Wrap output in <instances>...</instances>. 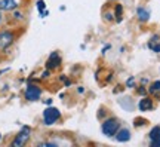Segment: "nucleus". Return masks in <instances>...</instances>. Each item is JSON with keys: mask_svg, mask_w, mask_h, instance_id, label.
Here are the masks:
<instances>
[{"mask_svg": "<svg viewBox=\"0 0 160 147\" xmlns=\"http://www.w3.org/2000/svg\"><path fill=\"white\" fill-rule=\"evenodd\" d=\"M17 30L2 29L0 30V52H8L17 42Z\"/></svg>", "mask_w": 160, "mask_h": 147, "instance_id": "1", "label": "nucleus"}, {"mask_svg": "<svg viewBox=\"0 0 160 147\" xmlns=\"http://www.w3.org/2000/svg\"><path fill=\"white\" fill-rule=\"evenodd\" d=\"M120 126H122V122L116 116H108V118H105L101 122V132H102V135L113 138Z\"/></svg>", "mask_w": 160, "mask_h": 147, "instance_id": "2", "label": "nucleus"}, {"mask_svg": "<svg viewBox=\"0 0 160 147\" xmlns=\"http://www.w3.org/2000/svg\"><path fill=\"white\" fill-rule=\"evenodd\" d=\"M42 119H43V125L52 126V125H57L58 122L62 119V114L59 112V108L53 107V106H48V107L43 110Z\"/></svg>", "mask_w": 160, "mask_h": 147, "instance_id": "3", "label": "nucleus"}, {"mask_svg": "<svg viewBox=\"0 0 160 147\" xmlns=\"http://www.w3.org/2000/svg\"><path fill=\"white\" fill-rule=\"evenodd\" d=\"M30 137H31V128L25 125L19 129L17 135L13 137V140L11 141V147H24L30 141Z\"/></svg>", "mask_w": 160, "mask_h": 147, "instance_id": "4", "label": "nucleus"}, {"mask_svg": "<svg viewBox=\"0 0 160 147\" xmlns=\"http://www.w3.org/2000/svg\"><path fill=\"white\" fill-rule=\"evenodd\" d=\"M42 88L39 85H33V83H30L27 85L25 91H24V97H25V100L27 101H39L40 97H42Z\"/></svg>", "mask_w": 160, "mask_h": 147, "instance_id": "5", "label": "nucleus"}, {"mask_svg": "<svg viewBox=\"0 0 160 147\" xmlns=\"http://www.w3.org/2000/svg\"><path fill=\"white\" fill-rule=\"evenodd\" d=\"M61 64H62L61 55L58 52H52L49 58H48V61H46V68L48 70H57V68L61 67Z\"/></svg>", "mask_w": 160, "mask_h": 147, "instance_id": "6", "label": "nucleus"}, {"mask_svg": "<svg viewBox=\"0 0 160 147\" xmlns=\"http://www.w3.org/2000/svg\"><path fill=\"white\" fill-rule=\"evenodd\" d=\"M150 146L151 147H160V125L153 126L148 132Z\"/></svg>", "mask_w": 160, "mask_h": 147, "instance_id": "7", "label": "nucleus"}, {"mask_svg": "<svg viewBox=\"0 0 160 147\" xmlns=\"http://www.w3.org/2000/svg\"><path fill=\"white\" fill-rule=\"evenodd\" d=\"M9 13H11V15H9V21H11L12 24H15V25H19L21 23L25 21V13H24V11L19 9V8L11 11Z\"/></svg>", "mask_w": 160, "mask_h": 147, "instance_id": "8", "label": "nucleus"}, {"mask_svg": "<svg viewBox=\"0 0 160 147\" xmlns=\"http://www.w3.org/2000/svg\"><path fill=\"white\" fill-rule=\"evenodd\" d=\"M114 138H116V141H119V143H128L132 138L131 129H129V128H125V126H120L119 131L116 132Z\"/></svg>", "mask_w": 160, "mask_h": 147, "instance_id": "9", "label": "nucleus"}, {"mask_svg": "<svg viewBox=\"0 0 160 147\" xmlns=\"http://www.w3.org/2000/svg\"><path fill=\"white\" fill-rule=\"evenodd\" d=\"M21 6V0H0V11L11 12Z\"/></svg>", "mask_w": 160, "mask_h": 147, "instance_id": "10", "label": "nucleus"}, {"mask_svg": "<svg viewBox=\"0 0 160 147\" xmlns=\"http://www.w3.org/2000/svg\"><path fill=\"white\" fill-rule=\"evenodd\" d=\"M138 108H139V112H150V110L154 108V102H153V100H151L150 97L144 95L142 98L138 101Z\"/></svg>", "mask_w": 160, "mask_h": 147, "instance_id": "11", "label": "nucleus"}, {"mask_svg": "<svg viewBox=\"0 0 160 147\" xmlns=\"http://www.w3.org/2000/svg\"><path fill=\"white\" fill-rule=\"evenodd\" d=\"M151 17V13L147 8H144V6H138L137 8V18L138 21H141V23H147Z\"/></svg>", "mask_w": 160, "mask_h": 147, "instance_id": "12", "label": "nucleus"}, {"mask_svg": "<svg viewBox=\"0 0 160 147\" xmlns=\"http://www.w3.org/2000/svg\"><path fill=\"white\" fill-rule=\"evenodd\" d=\"M101 15H102V19L105 21V23H108V24L116 23V19H114V12H113V9H110V8H108V3L104 6L102 12H101Z\"/></svg>", "mask_w": 160, "mask_h": 147, "instance_id": "13", "label": "nucleus"}, {"mask_svg": "<svg viewBox=\"0 0 160 147\" xmlns=\"http://www.w3.org/2000/svg\"><path fill=\"white\" fill-rule=\"evenodd\" d=\"M113 12H114V19L116 23H122L123 19V5L122 3H114V8H113Z\"/></svg>", "mask_w": 160, "mask_h": 147, "instance_id": "14", "label": "nucleus"}, {"mask_svg": "<svg viewBox=\"0 0 160 147\" xmlns=\"http://www.w3.org/2000/svg\"><path fill=\"white\" fill-rule=\"evenodd\" d=\"M159 37H160V36H153V37L148 40V48L151 49V51L157 52V54L160 52V42H159Z\"/></svg>", "mask_w": 160, "mask_h": 147, "instance_id": "15", "label": "nucleus"}, {"mask_svg": "<svg viewBox=\"0 0 160 147\" xmlns=\"http://www.w3.org/2000/svg\"><path fill=\"white\" fill-rule=\"evenodd\" d=\"M148 94H159L160 92V80H154L151 85L148 86Z\"/></svg>", "mask_w": 160, "mask_h": 147, "instance_id": "16", "label": "nucleus"}, {"mask_svg": "<svg viewBox=\"0 0 160 147\" xmlns=\"http://www.w3.org/2000/svg\"><path fill=\"white\" fill-rule=\"evenodd\" d=\"M37 9H39V13L42 15V17H46V15H48L45 0H39V2H37Z\"/></svg>", "mask_w": 160, "mask_h": 147, "instance_id": "17", "label": "nucleus"}, {"mask_svg": "<svg viewBox=\"0 0 160 147\" xmlns=\"http://www.w3.org/2000/svg\"><path fill=\"white\" fill-rule=\"evenodd\" d=\"M147 123V120H145V119H141V118H137L135 119V120H133V125H135V126H144V125Z\"/></svg>", "mask_w": 160, "mask_h": 147, "instance_id": "18", "label": "nucleus"}, {"mask_svg": "<svg viewBox=\"0 0 160 147\" xmlns=\"http://www.w3.org/2000/svg\"><path fill=\"white\" fill-rule=\"evenodd\" d=\"M137 92L139 94V95H145L148 91L145 89V86H138V88H137Z\"/></svg>", "mask_w": 160, "mask_h": 147, "instance_id": "19", "label": "nucleus"}, {"mask_svg": "<svg viewBox=\"0 0 160 147\" xmlns=\"http://www.w3.org/2000/svg\"><path fill=\"white\" fill-rule=\"evenodd\" d=\"M133 83H135V79H133V77H129V79H128V82H126V86H128V88H132V86H133Z\"/></svg>", "mask_w": 160, "mask_h": 147, "instance_id": "20", "label": "nucleus"}, {"mask_svg": "<svg viewBox=\"0 0 160 147\" xmlns=\"http://www.w3.org/2000/svg\"><path fill=\"white\" fill-rule=\"evenodd\" d=\"M37 146H51V147H55L57 146V144H55V143H39V144H37Z\"/></svg>", "mask_w": 160, "mask_h": 147, "instance_id": "21", "label": "nucleus"}, {"mask_svg": "<svg viewBox=\"0 0 160 147\" xmlns=\"http://www.w3.org/2000/svg\"><path fill=\"white\" fill-rule=\"evenodd\" d=\"M3 11H0V27H2V24H3Z\"/></svg>", "mask_w": 160, "mask_h": 147, "instance_id": "22", "label": "nucleus"}, {"mask_svg": "<svg viewBox=\"0 0 160 147\" xmlns=\"http://www.w3.org/2000/svg\"><path fill=\"white\" fill-rule=\"evenodd\" d=\"M0 140H2V134H0Z\"/></svg>", "mask_w": 160, "mask_h": 147, "instance_id": "23", "label": "nucleus"}]
</instances>
